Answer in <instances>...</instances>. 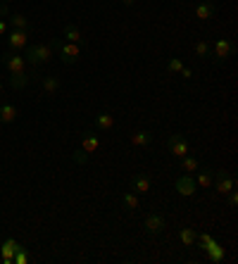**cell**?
I'll return each mask as SVG.
<instances>
[{
    "label": "cell",
    "instance_id": "1",
    "mask_svg": "<svg viewBox=\"0 0 238 264\" xmlns=\"http://www.w3.org/2000/svg\"><path fill=\"white\" fill-rule=\"evenodd\" d=\"M26 62L33 64V67H38V64H46L53 60V46H48V43H36V46H26Z\"/></svg>",
    "mask_w": 238,
    "mask_h": 264
},
{
    "label": "cell",
    "instance_id": "2",
    "mask_svg": "<svg viewBox=\"0 0 238 264\" xmlns=\"http://www.w3.org/2000/svg\"><path fill=\"white\" fill-rule=\"evenodd\" d=\"M210 50H212L214 64H224L231 57V55H233V50H236V43H233L231 39H219V41H214Z\"/></svg>",
    "mask_w": 238,
    "mask_h": 264
},
{
    "label": "cell",
    "instance_id": "3",
    "mask_svg": "<svg viewBox=\"0 0 238 264\" xmlns=\"http://www.w3.org/2000/svg\"><path fill=\"white\" fill-rule=\"evenodd\" d=\"M212 183H214V191H217V193H222V195L231 193V191L236 188V179H233V174H231V171H226V169L214 171Z\"/></svg>",
    "mask_w": 238,
    "mask_h": 264
},
{
    "label": "cell",
    "instance_id": "4",
    "mask_svg": "<svg viewBox=\"0 0 238 264\" xmlns=\"http://www.w3.org/2000/svg\"><path fill=\"white\" fill-rule=\"evenodd\" d=\"M3 64H5V69L10 71V74H19V71H26V57L19 53H15V50H8V53L3 55Z\"/></svg>",
    "mask_w": 238,
    "mask_h": 264
},
{
    "label": "cell",
    "instance_id": "5",
    "mask_svg": "<svg viewBox=\"0 0 238 264\" xmlns=\"http://www.w3.org/2000/svg\"><path fill=\"white\" fill-rule=\"evenodd\" d=\"M53 48H57V50H60V57H62L64 64H74L76 60H79V55H81V50H79V46H76V43H60V41H55V43H53Z\"/></svg>",
    "mask_w": 238,
    "mask_h": 264
},
{
    "label": "cell",
    "instance_id": "6",
    "mask_svg": "<svg viewBox=\"0 0 238 264\" xmlns=\"http://www.w3.org/2000/svg\"><path fill=\"white\" fill-rule=\"evenodd\" d=\"M174 188H176V193L183 195V198H193L198 183H195V179H193L190 174H181V176L174 181Z\"/></svg>",
    "mask_w": 238,
    "mask_h": 264
},
{
    "label": "cell",
    "instance_id": "7",
    "mask_svg": "<svg viewBox=\"0 0 238 264\" xmlns=\"http://www.w3.org/2000/svg\"><path fill=\"white\" fill-rule=\"evenodd\" d=\"M29 46V29H12L8 36V48L10 50H22Z\"/></svg>",
    "mask_w": 238,
    "mask_h": 264
},
{
    "label": "cell",
    "instance_id": "8",
    "mask_svg": "<svg viewBox=\"0 0 238 264\" xmlns=\"http://www.w3.org/2000/svg\"><path fill=\"white\" fill-rule=\"evenodd\" d=\"M167 148L172 150V155L183 157V155H188V140L183 138L181 133H172V136L167 138Z\"/></svg>",
    "mask_w": 238,
    "mask_h": 264
},
{
    "label": "cell",
    "instance_id": "9",
    "mask_svg": "<svg viewBox=\"0 0 238 264\" xmlns=\"http://www.w3.org/2000/svg\"><path fill=\"white\" fill-rule=\"evenodd\" d=\"M145 231L152 233V236H157V233H162L167 229V219L160 214V212H152V214H148L145 217Z\"/></svg>",
    "mask_w": 238,
    "mask_h": 264
},
{
    "label": "cell",
    "instance_id": "10",
    "mask_svg": "<svg viewBox=\"0 0 238 264\" xmlns=\"http://www.w3.org/2000/svg\"><path fill=\"white\" fill-rule=\"evenodd\" d=\"M17 250H19V243H17L15 238H5V241H3V245H0V255H3V262H5V264H12V257H15Z\"/></svg>",
    "mask_w": 238,
    "mask_h": 264
},
{
    "label": "cell",
    "instance_id": "11",
    "mask_svg": "<svg viewBox=\"0 0 238 264\" xmlns=\"http://www.w3.org/2000/svg\"><path fill=\"white\" fill-rule=\"evenodd\" d=\"M150 186H152V181H150V176H148V174H136L134 179H131V188H134V193H138V195L148 193V191H150Z\"/></svg>",
    "mask_w": 238,
    "mask_h": 264
},
{
    "label": "cell",
    "instance_id": "12",
    "mask_svg": "<svg viewBox=\"0 0 238 264\" xmlns=\"http://www.w3.org/2000/svg\"><path fill=\"white\" fill-rule=\"evenodd\" d=\"M214 12H217V8H214V3H210V0H203V3H198V8H195V17H198L200 22L212 19Z\"/></svg>",
    "mask_w": 238,
    "mask_h": 264
},
{
    "label": "cell",
    "instance_id": "13",
    "mask_svg": "<svg viewBox=\"0 0 238 264\" xmlns=\"http://www.w3.org/2000/svg\"><path fill=\"white\" fill-rule=\"evenodd\" d=\"M131 145H138V148H148L152 143V133L150 131H136V133H131Z\"/></svg>",
    "mask_w": 238,
    "mask_h": 264
},
{
    "label": "cell",
    "instance_id": "14",
    "mask_svg": "<svg viewBox=\"0 0 238 264\" xmlns=\"http://www.w3.org/2000/svg\"><path fill=\"white\" fill-rule=\"evenodd\" d=\"M17 115H19V112H17L15 105H10V102L0 105V122H3V124H12L17 119Z\"/></svg>",
    "mask_w": 238,
    "mask_h": 264
},
{
    "label": "cell",
    "instance_id": "15",
    "mask_svg": "<svg viewBox=\"0 0 238 264\" xmlns=\"http://www.w3.org/2000/svg\"><path fill=\"white\" fill-rule=\"evenodd\" d=\"M64 39H67V43H81L84 41V36H81V29L76 26V24H64Z\"/></svg>",
    "mask_w": 238,
    "mask_h": 264
},
{
    "label": "cell",
    "instance_id": "16",
    "mask_svg": "<svg viewBox=\"0 0 238 264\" xmlns=\"http://www.w3.org/2000/svg\"><path fill=\"white\" fill-rule=\"evenodd\" d=\"M112 126H114V117L112 115H107V112H98V115H95V129L110 131Z\"/></svg>",
    "mask_w": 238,
    "mask_h": 264
},
{
    "label": "cell",
    "instance_id": "17",
    "mask_svg": "<svg viewBox=\"0 0 238 264\" xmlns=\"http://www.w3.org/2000/svg\"><path fill=\"white\" fill-rule=\"evenodd\" d=\"M98 145H100V140H98V136H93V133H86V136H84V140H81V150H84V153H88V155H91V153H95V150H98Z\"/></svg>",
    "mask_w": 238,
    "mask_h": 264
},
{
    "label": "cell",
    "instance_id": "18",
    "mask_svg": "<svg viewBox=\"0 0 238 264\" xmlns=\"http://www.w3.org/2000/svg\"><path fill=\"white\" fill-rule=\"evenodd\" d=\"M122 205H124V210H129V212H134V210H138V193H134V191H129V193H124L122 195Z\"/></svg>",
    "mask_w": 238,
    "mask_h": 264
},
{
    "label": "cell",
    "instance_id": "19",
    "mask_svg": "<svg viewBox=\"0 0 238 264\" xmlns=\"http://www.w3.org/2000/svg\"><path fill=\"white\" fill-rule=\"evenodd\" d=\"M179 238H181V243L186 245V248H190L193 243L198 241V233H195V229L186 226V229H181V231H179Z\"/></svg>",
    "mask_w": 238,
    "mask_h": 264
},
{
    "label": "cell",
    "instance_id": "20",
    "mask_svg": "<svg viewBox=\"0 0 238 264\" xmlns=\"http://www.w3.org/2000/svg\"><path fill=\"white\" fill-rule=\"evenodd\" d=\"M179 160H181V171H186V174H190V171H198V169H200V162L195 160V157L183 155V157H179Z\"/></svg>",
    "mask_w": 238,
    "mask_h": 264
},
{
    "label": "cell",
    "instance_id": "21",
    "mask_svg": "<svg viewBox=\"0 0 238 264\" xmlns=\"http://www.w3.org/2000/svg\"><path fill=\"white\" fill-rule=\"evenodd\" d=\"M26 84H29V74H26V71L10 74V86H12V88H24Z\"/></svg>",
    "mask_w": 238,
    "mask_h": 264
},
{
    "label": "cell",
    "instance_id": "22",
    "mask_svg": "<svg viewBox=\"0 0 238 264\" xmlns=\"http://www.w3.org/2000/svg\"><path fill=\"white\" fill-rule=\"evenodd\" d=\"M8 17H10V26H12V29H29V19L24 15L15 12V15H8Z\"/></svg>",
    "mask_w": 238,
    "mask_h": 264
},
{
    "label": "cell",
    "instance_id": "23",
    "mask_svg": "<svg viewBox=\"0 0 238 264\" xmlns=\"http://www.w3.org/2000/svg\"><path fill=\"white\" fill-rule=\"evenodd\" d=\"M57 88H60V79L57 77H46L43 79V91H46L48 95H55Z\"/></svg>",
    "mask_w": 238,
    "mask_h": 264
},
{
    "label": "cell",
    "instance_id": "24",
    "mask_svg": "<svg viewBox=\"0 0 238 264\" xmlns=\"http://www.w3.org/2000/svg\"><path fill=\"white\" fill-rule=\"evenodd\" d=\"M212 179H214V171L212 169H203L198 174L195 183H198V186H203V188H210V186H212Z\"/></svg>",
    "mask_w": 238,
    "mask_h": 264
},
{
    "label": "cell",
    "instance_id": "25",
    "mask_svg": "<svg viewBox=\"0 0 238 264\" xmlns=\"http://www.w3.org/2000/svg\"><path fill=\"white\" fill-rule=\"evenodd\" d=\"M210 43H207V41H198V43H195V48H193V53H195V57H200V60H205L207 55H210Z\"/></svg>",
    "mask_w": 238,
    "mask_h": 264
},
{
    "label": "cell",
    "instance_id": "26",
    "mask_svg": "<svg viewBox=\"0 0 238 264\" xmlns=\"http://www.w3.org/2000/svg\"><path fill=\"white\" fill-rule=\"evenodd\" d=\"M12 262H15V264H26V262H29V252H26V248L19 245V250H17L15 257H12Z\"/></svg>",
    "mask_w": 238,
    "mask_h": 264
},
{
    "label": "cell",
    "instance_id": "27",
    "mask_svg": "<svg viewBox=\"0 0 238 264\" xmlns=\"http://www.w3.org/2000/svg\"><path fill=\"white\" fill-rule=\"evenodd\" d=\"M167 69L172 71V74H179V71L183 69V62L179 60V57H172V60H169V64H167Z\"/></svg>",
    "mask_w": 238,
    "mask_h": 264
},
{
    "label": "cell",
    "instance_id": "28",
    "mask_svg": "<svg viewBox=\"0 0 238 264\" xmlns=\"http://www.w3.org/2000/svg\"><path fill=\"white\" fill-rule=\"evenodd\" d=\"M71 160L76 164H86V160H88V153H84V150H76L74 155H71Z\"/></svg>",
    "mask_w": 238,
    "mask_h": 264
},
{
    "label": "cell",
    "instance_id": "29",
    "mask_svg": "<svg viewBox=\"0 0 238 264\" xmlns=\"http://www.w3.org/2000/svg\"><path fill=\"white\" fill-rule=\"evenodd\" d=\"M226 195H229V207H236V205H238V193H236V188H233L231 193H226Z\"/></svg>",
    "mask_w": 238,
    "mask_h": 264
},
{
    "label": "cell",
    "instance_id": "30",
    "mask_svg": "<svg viewBox=\"0 0 238 264\" xmlns=\"http://www.w3.org/2000/svg\"><path fill=\"white\" fill-rule=\"evenodd\" d=\"M200 245H203V250H207L212 245V238H210V236H203V238H200Z\"/></svg>",
    "mask_w": 238,
    "mask_h": 264
},
{
    "label": "cell",
    "instance_id": "31",
    "mask_svg": "<svg viewBox=\"0 0 238 264\" xmlns=\"http://www.w3.org/2000/svg\"><path fill=\"white\" fill-rule=\"evenodd\" d=\"M10 10H8V3H0V17H8Z\"/></svg>",
    "mask_w": 238,
    "mask_h": 264
},
{
    "label": "cell",
    "instance_id": "32",
    "mask_svg": "<svg viewBox=\"0 0 238 264\" xmlns=\"http://www.w3.org/2000/svg\"><path fill=\"white\" fill-rule=\"evenodd\" d=\"M5 33H8V22L0 19V36H5Z\"/></svg>",
    "mask_w": 238,
    "mask_h": 264
},
{
    "label": "cell",
    "instance_id": "33",
    "mask_svg": "<svg viewBox=\"0 0 238 264\" xmlns=\"http://www.w3.org/2000/svg\"><path fill=\"white\" fill-rule=\"evenodd\" d=\"M179 74H181V77H183V79H190V77H193V71H190V69H188V67H183V69H181V71H179Z\"/></svg>",
    "mask_w": 238,
    "mask_h": 264
},
{
    "label": "cell",
    "instance_id": "34",
    "mask_svg": "<svg viewBox=\"0 0 238 264\" xmlns=\"http://www.w3.org/2000/svg\"><path fill=\"white\" fill-rule=\"evenodd\" d=\"M122 3H124V5H134L136 0H122Z\"/></svg>",
    "mask_w": 238,
    "mask_h": 264
},
{
    "label": "cell",
    "instance_id": "35",
    "mask_svg": "<svg viewBox=\"0 0 238 264\" xmlns=\"http://www.w3.org/2000/svg\"><path fill=\"white\" fill-rule=\"evenodd\" d=\"M0 3H10V0H0Z\"/></svg>",
    "mask_w": 238,
    "mask_h": 264
},
{
    "label": "cell",
    "instance_id": "36",
    "mask_svg": "<svg viewBox=\"0 0 238 264\" xmlns=\"http://www.w3.org/2000/svg\"><path fill=\"white\" fill-rule=\"evenodd\" d=\"M0 86H3V77H0Z\"/></svg>",
    "mask_w": 238,
    "mask_h": 264
}]
</instances>
